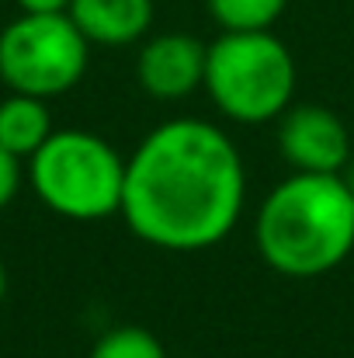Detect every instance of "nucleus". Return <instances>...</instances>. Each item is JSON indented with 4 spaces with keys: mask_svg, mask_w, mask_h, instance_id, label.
Here are the masks:
<instances>
[{
    "mask_svg": "<svg viewBox=\"0 0 354 358\" xmlns=\"http://www.w3.org/2000/svg\"><path fill=\"white\" fill-rule=\"evenodd\" d=\"M91 42L70 14H17L0 31V80L14 94L59 98L87 73Z\"/></svg>",
    "mask_w": 354,
    "mask_h": 358,
    "instance_id": "obj_5",
    "label": "nucleus"
},
{
    "mask_svg": "<svg viewBox=\"0 0 354 358\" xmlns=\"http://www.w3.org/2000/svg\"><path fill=\"white\" fill-rule=\"evenodd\" d=\"M21 164L24 160H17L14 153H7L0 146V209H7L17 199V192H21V181H24V167Z\"/></svg>",
    "mask_w": 354,
    "mask_h": 358,
    "instance_id": "obj_12",
    "label": "nucleus"
},
{
    "mask_svg": "<svg viewBox=\"0 0 354 358\" xmlns=\"http://www.w3.org/2000/svg\"><path fill=\"white\" fill-rule=\"evenodd\" d=\"M66 14L91 45L121 49L149 31L153 0H70Z\"/></svg>",
    "mask_w": 354,
    "mask_h": 358,
    "instance_id": "obj_8",
    "label": "nucleus"
},
{
    "mask_svg": "<svg viewBox=\"0 0 354 358\" xmlns=\"http://www.w3.org/2000/svg\"><path fill=\"white\" fill-rule=\"evenodd\" d=\"M209 45L184 31H163L142 42L135 59V77L142 91L156 101H181L205 84Z\"/></svg>",
    "mask_w": 354,
    "mask_h": 358,
    "instance_id": "obj_7",
    "label": "nucleus"
},
{
    "mask_svg": "<svg viewBox=\"0 0 354 358\" xmlns=\"http://www.w3.org/2000/svg\"><path fill=\"white\" fill-rule=\"evenodd\" d=\"M246 202L236 143L205 119L160 122L125 157L121 220L139 240L174 254L209 250L230 237Z\"/></svg>",
    "mask_w": 354,
    "mask_h": 358,
    "instance_id": "obj_1",
    "label": "nucleus"
},
{
    "mask_svg": "<svg viewBox=\"0 0 354 358\" xmlns=\"http://www.w3.org/2000/svg\"><path fill=\"white\" fill-rule=\"evenodd\" d=\"M344 185H348V192H351V199H354V160L348 164V171H344Z\"/></svg>",
    "mask_w": 354,
    "mask_h": 358,
    "instance_id": "obj_14",
    "label": "nucleus"
},
{
    "mask_svg": "<svg viewBox=\"0 0 354 358\" xmlns=\"http://www.w3.org/2000/svg\"><path fill=\"white\" fill-rule=\"evenodd\" d=\"M52 115L42 98L31 94H7L0 101V146L28 164V157L52 136Z\"/></svg>",
    "mask_w": 354,
    "mask_h": 358,
    "instance_id": "obj_9",
    "label": "nucleus"
},
{
    "mask_svg": "<svg viewBox=\"0 0 354 358\" xmlns=\"http://www.w3.org/2000/svg\"><path fill=\"white\" fill-rule=\"evenodd\" d=\"M202 87L226 119L260 125L295 101V59L271 28L223 31L209 42Z\"/></svg>",
    "mask_w": 354,
    "mask_h": 358,
    "instance_id": "obj_4",
    "label": "nucleus"
},
{
    "mask_svg": "<svg viewBox=\"0 0 354 358\" xmlns=\"http://www.w3.org/2000/svg\"><path fill=\"white\" fill-rule=\"evenodd\" d=\"M21 14H66L70 0H17Z\"/></svg>",
    "mask_w": 354,
    "mask_h": 358,
    "instance_id": "obj_13",
    "label": "nucleus"
},
{
    "mask_svg": "<svg viewBox=\"0 0 354 358\" xmlns=\"http://www.w3.org/2000/svg\"><path fill=\"white\" fill-rule=\"evenodd\" d=\"M28 185L49 213L98 223L121 213L125 157L98 132L56 129L28 157Z\"/></svg>",
    "mask_w": 354,
    "mask_h": 358,
    "instance_id": "obj_3",
    "label": "nucleus"
},
{
    "mask_svg": "<svg viewBox=\"0 0 354 358\" xmlns=\"http://www.w3.org/2000/svg\"><path fill=\"white\" fill-rule=\"evenodd\" d=\"M3 296H7V268L0 261V303H3Z\"/></svg>",
    "mask_w": 354,
    "mask_h": 358,
    "instance_id": "obj_15",
    "label": "nucleus"
},
{
    "mask_svg": "<svg viewBox=\"0 0 354 358\" xmlns=\"http://www.w3.org/2000/svg\"><path fill=\"white\" fill-rule=\"evenodd\" d=\"M253 243L285 278H320L354 250V199L344 174H299L278 181L257 209Z\"/></svg>",
    "mask_w": 354,
    "mask_h": 358,
    "instance_id": "obj_2",
    "label": "nucleus"
},
{
    "mask_svg": "<svg viewBox=\"0 0 354 358\" xmlns=\"http://www.w3.org/2000/svg\"><path fill=\"white\" fill-rule=\"evenodd\" d=\"M223 31H267L288 7V0H205Z\"/></svg>",
    "mask_w": 354,
    "mask_h": 358,
    "instance_id": "obj_10",
    "label": "nucleus"
},
{
    "mask_svg": "<svg viewBox=\"0 0 354 358\" xmlns=\"http://www.w3.org/2000/svg\"><path fill=\"white\" fill-rule=\"evenodd\" d=\"M278 150L299 174H344L351 164V132L323 105H288L278 115Z\"/></svg>",
    "mask_w": 354,
    "mask_h": 358,
    "instance_id": "obj_6",
    "label": "nucleus"
},
{
    "mask_svg": "<svg viewBox=\"0 0 354 358\" xmlns=\"http://www.w3.org/2000/svg\"><path fill=\"white\" fill-rule=\"evenodd\" d=\"M91 358H167V352L160 338L149 334L146 327L121 324L98 338V345L91 348Z\"/></svg>",
    "mask_w": 354,
    "mask_h": 358,
    "instance_id": "obj_11",
    "label": "nucleus"
}]
</instances>
